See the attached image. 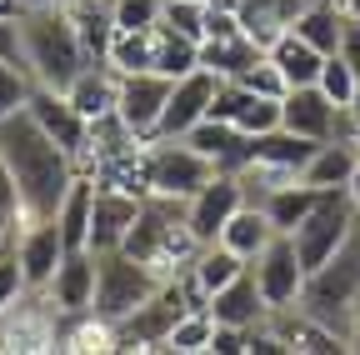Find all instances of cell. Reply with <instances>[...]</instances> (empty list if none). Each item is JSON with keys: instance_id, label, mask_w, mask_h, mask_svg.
Wrapping results in <instances>:
<instances>
[{"instance_id": "obj_26", "label": "cell", "mask_w": 360, "mask_h": 355, "mask_svg": "<svg viewBox=\"0 0 360 355\" xmlns=\"http://www.w3.org/2000/svg\"><path fill=\"white\" fill-rule=\"evenodd\" d=\"M281 231L276 226H270V215L260 210V205H240L236 215H231V226H225L220 231V245H231L240 260H255L270 240H276Z\"/></svg>"}, {"instance_id": "obj_5", "label": "cell", "mask_w": 360, "mask_h": 355, "mask_svg": "<svg viewBox=\"0 0 360 355\" xmlns=\"http://www.w3.org/2000/svg\"><path fill=\"white\" fill-rule=\"evenodd\" d=\"M146 175H150V195L191 200L205 181H215V160L200 155L186 136H150L146 141Z\"/></svg>"}, {"instance_id": "obj_19", "label": "cell", "mask_w": 360, "mask_h": 355, "mask_svg": "<svg viewBox=\"0 0 360 355\" xmlns=\"http://www.w3.org/2000/svg\"><path fill=\"white\" fill-rule=\"evenodd\" d=\"M65 96L75 101V110H80L85 120H101V115H110L115 101H120V70H115L110 60H90V65L70 80Z\"/></svg>"}, {"instance_id": "obj_6", "label": "cell", "mask_w": 360, "mask_h": 355, "mask_svg": "<svg viewBox=\"0 0 360 355\" xmlns=\"http://www.w3.org/2000/svg\"><path fill=\"white\" fill-rule=\"evenodd\" d=\"M355 226H360V210H355L350 191H326L321 205H315L295 226V235H290L295 250H300V265H305V271H321V265L355 235Z\"/></svg>"}, {"instance_id": "obj_25", "label": "cell", "mask_w": 360, "mask_h": 355, "mask_svg": "<svg viewBox=\"0 0 360 355\" xmlns=\"http://www.w3.org/2000/svg\"><path fill=\"white\" fill-rule=\"evenodd\" d=\"M321 195L326 191H315V186H305V181H290V186H281V191H270L265 200H260V210L270 215V226H276L281 235H295V226L321 205Z\"/></svg>"}, {"instance_id": "obj_21", "label": "cell", "mask_w": 360, "mask_h": 355, "mask_svg": "<svg viewBox=\"0 0 360 355\" xmlns=\"http://www.w3.org/2000/svg\"><path fill=\"white\" fill-rule=\"evenodd\" d=\"M315 146L321 141H310V136H295V130L276 125V130H265V136H250V160H265V165H276L285 175H300L315 155Z\"/></svg>"}, {"instance_id": "obj_30", "label": "cell", "mask_w": 360, "mask_h": 355, "mask_svg": "<svg viewBox=\"0 0 360 355\" xmlns=\"http://www.w3.org/2000/svg\"><path fill=\"white\" fill-rule=\"evenodd\" d=\"M200 65V40H191V35H175V30H155V70L160 75H170V80H180V75H191Z\"/></svg>"}, {"instance_id": "obj_16", "label": "cell", "mask_w": 360, "mask_h": 355, "mask_svg": "<svg viewBox=\"0 0 360 355\" xmlns=\"http://www.w3.org/2000/svg\"><path fill=\"white\" fill-rule=\"evenodd\" d=\"M281 110H285V130L310 136V141H330L340 125V110H350V105H335L321 85H290Z\"/></svg>"}, {"instance_id": "obj_8", "label": "cell", "mask_w": 360, "mask_h": 355, "mask_svg": "<svg viewBox=\"0 0 360 355\" xmlns=\"http://www.w3.org/2000/svg\"><path fill=\"white\" fill-rule=\"evenodd\" d=\"M191 310L186 290H180V280H165L146 305H135L130 316L115 325V350H165L175 321Z\"/></svg>"}, {"instance_id": "obj_41", "label": "cell", "mask_w": 360, "mask_h": 355, "mask_svg": "<svg viewBox=\"0 0 360 355\" xmlns=\"http://www.w3.org/2000/svg\"><path fill=\"white\" fill-rule=\"evenodd\" d=\"M345 191H350V200H355V210H360V170L350 175V186H345Z\"/></svg>"}, {"instance_id": "obj_3", "label": "cell", "mask_w": 360, "mask_h": 355, "mask_svg": "<svg viewBox=\"0 0 360 355\" xmlns=\"http://www.w3.org/2000/svg\"><path fill=\"white\" fill-rule=\"evenodd\" d=\"M120 250H130L135 260H146L160 280H180L195 265V255H200V240L186 226V200L146 195L141 215H135V226H130Z\"/></svg>"}, {"instance_id": "obj_43", "label": "cell", "mask_w": 360, "mask_h": 355, "mask_svg": "<svg viewBox=\"0 0 360 355\" xmlns=\"http://www.w3.org/2000/svg\"><path fill=\"white\" fill-rule=\"evenodd\" d=\"M350 115H355V125H360V91H355V105H350Z\"/></svg>"}, {"instance_id": "obj_38", "label": "cell", "mask_w": 360, "mask_h": 355, "mask_svg": "<svg viewBox=\"0 0 360 355\" xmlns=\"http://www.w3.org/2000/svg\"><path fill=\"white\" fill-rule=\"evenodd\" d=\"M30 285H25V276H20V260H15V250L11 255H0V316L25 295Z\"/></svg>"}, {"instance_id": "obj_1", "label": "cell", "mask_w": 360, "mask_h": 355, "mask_svg": "<svg viewBox=\"0 0 360 355\" xmlns=\"http://www.w3.org/2000/svg\"><path fill=\"white\" fill-rule=\"evenodd\" d=\"M0 160H6L11 175H15L25 226H30V220H56L65 191L75 186V175H80L75 155L45 136L30 110H15V115L0 120Z\"/></svg>"}, {"instance_id": "obj_22", "label": "cell", "mask_w": 360, "mask_h": 355, "mask_svg": "<svg viewBox=\"0 0 360 355\" xmlns=\"http://www.w3.org/2000/svg\"><path fill=\"white\" fill-rule=\"evenodd\" d=\"M56 220H60V235L70 250H90V220H96V175L90 170L75 175V186L65 191Z\"/></svg>"}, {"instance_id": "obj_9", "label": "cell", "mask_w": 360, "mask_h": 355, "mask_svg": "<svg viewBox=\"0 0 360 355\" xmlns=\"http://www.w3.org/2000/svg\"><path fill=\"white\" fill-rule=\"evenodd\" d=\"M250 271H255V285H260V295H265V305L270 310H290V305H300V295H305V265H300V250H295V240L290 235H276L255 260H250Z\"/></svg>"}, {"instance_id": "obj_24", "label": "cell", "mask_w": 360, "mask_h": 355, "mask_svg": "<svg viewBox=\"0 0 360 355\" xmlns=\"http://www.w3.org/2000/svg\"><path fill=\"white\" fill-rule=\"evenodd\" d=\"M265 56L281 65V75H285L290 85H315V80H321V65H326V51H315L310 40L295 35V30H281L276 46H270Z\"/></svg>"}, {"instance_id": "obj_7", "label": "cell", "mask_w": 360, "mask_h": 355, "mask_svg": "<svg viewBox=\"0 0 360 355\" xmlns=\"http://www.w3.org/2000/svg\"><path fill=\"white\" fill-rule=\"evenodd\" d=\"M165 280L150 271L146 260H135L130 250H105L101 255V280H96V316L120 325L135 305H146Z\"/></svg>"}, {"instance_id": "obj_23", "label": "cell", "mask_w": 360, "mask_h": 355, "mask_svg": "<svg viewBox=\"0 0 360 355\" xmlns=\"http://www.w3.org/2000/svg\"><path fill=\"white\" fill-rule=\"evenodd\" d=\"M295 35H305L315 51H326V56H335L340 46H345V30H350V15L335 6V0H310V6L300 11V20L290 25Z\"/></svg>"}, {"instance_id": "obj_18", "label": "cell", "mask_w": 360, "mask_h": 355, "mask_svg": "<svg viewBox=\"0 0 360 355\" xmlns=\"http://www.w3.org/2000/svg\"><path fill=\"white\" fill-rule=\"evenodd\" d=\"M205 310L215 316V325H236V330H250V325H260V321L270 316V305H265V295H260V285H255V271H250V265H245L231 285H220V290L205 300Z\"/></svg>"}, {"instance_id": "obj_20", "label": "cell", "mask_w": 360, "mask_h": 355, "mask_svg": "<svg viewBox=\"0 0 360 355\" xmlns=\"http://www.w3.org/2000/svg\"><path fill=\"white\" fill-rule=\"evenodd\" d=\"M355 170H360V146L355 141H321L310 165L300 170V181L315 186V191H345Z\"/></svg>"}, {"instance_id": "obj_44", "label": "cell", "mask_w": 360, "mask_h": 355, "mask_svg": "<svg viewBox=\"0 0 360 355\" xmlns=\"http://www.w3.org/2000/svg\"><path fill=\"white\" fill-rule=\"evenodd\" d=\"M355 146H360V141H355Z\"/></svg>"}, {"instance_id": "obj_12", "label": "cell", "mask_w": 360, "mask_h": 355, "mask_svg": "<svg viewBox=\"0 0 360 355\" xmlns=\"http://www.w3.org/2000/svg\"><path fill=\"white\" fill-rule=\"evenodd\" d=\"M65 255H70V245L60 235V220H30V226L15 231V260H20V276L35 295H45V285L56 280Z\"/></svg>"}, {"instance_id": "obj_42", "label": "cell", "mask_w": 360, "mask_h": 355, "mask_svg": "<svg viewBox=\"0 0 360 355\" xmlns=\"http://www.w3.org/2000/svg\"><path fill=\"white\" fill-rule=\"evenodd\" d=\"M350 350H360V300H355V330H350Z\"/></svg>"}, {"instance_id": "obj_29", "label": "cell", "mask_w": 360, "mask_h": 355, "mask_svg": "<svg viewBox=\"0 0 360 355\" xmlns=\"http://www.w3.org/2000/svg\"><path fill=\"white\" fill-rule=\"evenodd\" d=\"M160 30V25H155ZM155 30H120L115 25V40H110V65L120 70V75H130V70H155Z\"/></svg>"}, {"instance_id": "obj_11", "label": "cell", "mask_w": 360, "mask_h": 355, "mask_svg": "<svg viewBox=\"0 0 360 355\" xmlns=\"http://www.w3.org/2000/svg\"><path fill=\"white\" fill-rule=\"evenodd\" d=\"M245 205V186H240V175L231 170H215V181H205L191 200H186V226L200 245H215L220 231L231 226V215Z\"/></svg>"}, {"instance_id": "obj_40", "label": "cell", "mask_w": 360, "mask_h": 355, "mask_svg": "<svg viewBox=\"0 0 360 355\" xmlns=\"http://www.w3.org/2000/svg\"><path fill=\"white\" fill-rule=\"evenodd\" d=\"M25 11H51V6H70V0H20Z\"/></svg>"}, {"instance_id": "obj_13", "label": "cell", "mask_w": 360, "mask_h": 355, "mask_svg": "<svg viewBox=\"0 0 360 355\" xmlns=\"http://www.w3.org/2000/svg\"><path fill=\"white\" fill-rule=\"evenodd\" d=\"M170 85H175V80L160 75V70H130V75H120L115 115H120L141 141L155 136V125H160V115H165V101H170Z\"/></svg>"}, {"instance_id": "obj_33", "label": "cell", "mask_w": 360, "mask_h": 355, "mask_svg": "<svg viewBox=\"0 0 360 355\" xmlns=\"http://www.w3.org/2000/svg\"><path fill=\"white\" fill-rule=\"evenodd\" d=\"M30 91H35V80L25 75V65L0 56V120L15 115V110H25L30 105Z\"/></svg>"}, {"instance_id": "obj_2", "label": "cell", "mask_w": 360, "mask_h": 355, "mask_svg": "<svg viewBox=\"0 0 360 355\" xmlns=\"http://www.w3.org/2000/svg\"><path fill=\"white\" fill-rule=\"evenodd\" d=\"M20 65L35 85H51V91H70V80L90 65L85 40L70 20L65 6L51 11H25L20 20Z\"/></svg>"}, {"instance_id": "obj_15", "label": "cell", "mask_w": 360, "mask_h": 355, "mask_svg": "<svg viewBox=\"0 0 360 355\" xmlns=\"http://www.w3.org/2000/svg\"><path fill=\"white\" fill-rule=\"evenodd\" d=\"M96 280H101V255L96 250H70L60 260L56 280L45 285V300L60 316H85V310H96Z\"/></svg>"}, {"instance_id": "obj_35", "label": "cell", "mask_w": 360, "mask_h": 355, "mask_svg": "<svg viewBox=\"0 0 360 355\" xmlns=\"http://www.w3.org/2000/svg\"><path fill=\"white\" fill-rule=\"evenodd\" d=\"M120 30H155L165 15V0H110Z\"/></svg>"}, {"instance_id": "obj_32", "label": "cell", "mask_w": 360, "mask_h": 355, "mask_svg": "<svg viewBox=\"0 0 360 355\" xmlns=\"http://www.w3.org/2000/svg\"><path fill=\"white\" fill-rule=\"evenodd\" d=\"M210 335H215V316H210V310H186V316L175 321V330H170L165 350H175V355L210 350Z\"/></svg>"}, {"instance_id": "obj_4", "label": "cell", "mask_w": 360, "mask_h": 355, "mask_svg": "<svg viewBox=\"0 0 360 355\" xmlns=\"http://www.w3.org/2000/svg\"><path fill=\"white\" fill-rule=\"evenodd\" d=\"M355 300H360V226H355V235L321 265V271L305 276L300 310H305L310 321H321L326 330H335V335L350 345V330H355Z\"/></svg>"}, {"instance_id": "obj_39", "label": "cell", "mask_w": 360, "mask_h": 355, "mask_svg": "<svg viewBox=\"0 0 360 355\" xmlns=\"http://www.w3.org/2000/svg\"><path fill=\"white\" fill-rule=\"evenodd\" d=\"M0 56H6V60H20V25H15V20H0Z\"/></svg>"}, {"instance_id": "obj_14", "label": "cell", "mask_w": 360, "mask_h": 355, "mask_svg": "<svg viewBox=\"0 0 360 355\" xmlns=\"http://www.w3.org/2000/svg\"><path fill=\"white\" fill-rule=\"evenodd\" d=\"M215 91H220V75L205 70V65H195L191 75H180L170 85V101H165V115L155 125V136H191V130L210 115Z\"/></svg>"}, {"instance_id": "obj_10", "label": "cell", "mask_w": 360, "mask_h": 355, "mask_svg": "<svg viewBox=\"0 0 360 355\" xmlns=\"http://www.w3.org/2000/svg\"><path fill=\"white\" fill-rule=\"evenodd\" d=\"M25 110L35 115V125H40V130H45V136H51L56 146H65V150L75 155V165H80V170H90V120L75 110V101H70L65 91L35 85Z\"/></svg>"}, {"instance_id": "obj_34", "label": "cell", "mask_w": 360, "mask_h": 355, "mask_svg": "<svg viewBox=\"0 0 360 355\" xmlns=\"http://www.w3.org/2000/svg\"><path fill=\"white\" fill-rule=\"evenodd\" d=\"M205 0H165V15L160 25L175 30V35H191V40H205Z\"/></svg>"}, {"instance_id": "obj_37", "label": "cell", "mask_w": 360, "mask_h": 355, "mask_svg": "<svg viewBox=\"0 0 360 355\" xmlns=\"http://www.w3.org/2000/svg\"><path fill=\"white\" fill-rule=\"evenodd\" d=\"M0 226H6V231H20V226H25L20 191H15V175H11V165H6V160H0Z\"/></svg>"}, {"instance_id": "obj_27", "label": "cell", "mask_w": 360, "mask_h": 355, "mask_svg": "<svg viewBox=\"0 0 360 355\" xmlns=\"http://www.w3.org/2000/svg\"><path fill=\"white\" fill-rule=\"evenodd\" d=\"M245 265H250V260H240L231 245H220V240H215V245H200V255H195V265H191V276H195V285H200L205 300H210L220 285H231V280L245 271Z\"/></svg>"}, {"instance_id": "obj_17", "label": "cell", "mask_w": 360, "mask_h": 355, "mask_svg": "<svg viewBox=\"0 0 360 355\" xmlns=\"http://www.w3.org/2000/svg\"><path fill=\"white\" fill-rule=\"evenodd\" d=\"M141 200L146 195H130V191H115V186H96V220H90V250L105 255V250H120L135 215H141Z\"/></svg>"}, {"instance_id": "obj_28", "label": "cell", "mask_w": 360, "mask_h": 355, "mask_svg": "<svg viewBox=\"0 0 360 355\" xmlns=\"http://www.w3.org/2000/svg\"><path fill=\"white\" fill-rule=\"evenodd\" d=\"M231 125L240 130V136H265V130L285 125V110H281V101H276V96H255V91H245V85H240Z\"/></svg>"}, {"instance_id": "obj_31", "label": "cell", "mask_w": 360, "mask_h": 355, "mask_svg": "<svg viewBox=\"0 0 360 355\" xmlns=\"http://www.w3.org/2000/svg\"><path fill=\"white\" fill-rule=\"evenodd\" d=\"M321 91L335 101V105H355V91H360V65L345 56V51H335V56H326V65H321Z\"/></svg>"}, {"instance_id": "obj_36", "label": "cell", "mask_w": 360, "mask_h": 355, "mask_svg": "<svg viewBox=\"0 0 360 355\" xmlns=\"http://www.w3.org/2000/svg\"><path fill=\"white\" fill-rule=\"evenodd\" d=\"M240 85H245V91H255V96H276V101H285V91H290V80L281 75V65L276 60H270V56H260L245 75H236Z\"/></svg>"}]
</instances>
